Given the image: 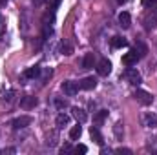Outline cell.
Instances as JSON below:
<instances>
[{
    "label": "cell",
    "mask_w": 157,
    "mask_h": 155,
    "mask_svg": "<svg viewBox=\"0 0 157 155\" xmlns=\"http://www.w3.org/2000/svg\"><path fill=\"white\" fill-rule=\"evenodd\" d=\"M133 97H135V100H137L139 104H143V106H150V104L154 102V95H152L150 91H144V89H137V91L133 93Z\"/></svg>",
    "instance_id": "cell-1"
},
{
    "label": "cell",
    "mask_w": 157,
    "mask_h": 155,
    "mask_svg": "<svg viewBox=\"0 0 157 155\" xmlns=\"http://www.w3.org/2000/svg\"><path fill=\"white\" fill-rule=\"evenodd\" d=\"M124 78H126L130 84H133V86H139V84L143 82V77H141V73H139L137 70L130 68V66H128V70L124 71Z\"/></svg>",
    "instance_id": "cell-2"
},
{
    "label": "cell",
    "mask_w": 157,
    "mask_h": 155,
    "mask_svg": "<svg viewBox=\"0 0 157 155\" xmlns=\"http://www.w3.org/2000/svg\"><path fill=\"white\" fill-rule=\"evenodd\" d=\"M97 73H99L101 77L110 75V73H112V62H110L108 59H101V60L97 62Z\"/></svg>",
    "instance_id": "cell-3"
},
{
    "label": "cell",
    "mask_w": 157,
    "mask_h": 155,
    "mask_svg": "<svg viewBox=\"0 0 157 155\" xmlns=\"http://www.w3.org/2000/svg\"><path fill=\"white\" fill-rule=\"evenodd\" d=\"M62 91L68 95V97H73V95H77V91H78V86L77 82H73V80H66V82H62Z\"/></svg>",
    "instance_id": "cell-4"
},
{
    "label": "cell",
    "mask_w": 157,
    "mask_h": 155,
    "mask_svg": "<svg viewBox=\"0 0 157 155\" xmlns=\"http://www.w3.org/2000/svg\"><path fill=\"white\" fill-rule=\"evenodd\" d=\"M29 124H31V117H28V115L17 117V119L13 120V128H15V130H24V128H28Z\"/></svg>",
    "instance_id": "cell-5"
},
{
    "label": "cell",
    "mask_w": 157,
    "mask_h": 155,
    "mask_svg": "<svg viewBox=\"0 0 157 155\" xmlns=\"http://www.w3.org/2000/svg\"><path fill=\"white\" fill-rule=\"evenodd\" d=\"M39 104V100H37V97H33V95H26V97H22V100H20V108H24V110H31V108H35Z\"/></svg>",
    "instance_id": "cell-6"
},
{
    "label": "cell",
    "mask_w": 157,
    "mask_h": 155,
    "mask_svg": "<svg viewBox=\"0 0 157 155\" xmlns=\"http://www.w3.org/2000/svg\"><path fill=\"white\" fill-rule=\"evenodd\" d=\"M143 126H146V128H150V130H154L157 128V115L155 113H144L143 115Z\"/></svg>",
    "instance_id": "cell-7"
},
{
    "label": "cell",
    "mask_w": 157,
    "mask_h": 155,
    "mask_svg": "<svg viewBox=\"0 0 157 155\" xmlns=\"http://www.w3.org/2000/svg\"><path fill=\"white\" fill-rule=\"evenodd\" d=\"M137 60H139V55H137L135 49H130V51L122 57V64H124V66H133Z\"/></svg>",
    "instance_id": "cell-8"
},
{
    "label": "cell",
    "mask_w": 157,
    "mask_h": 155,
    "mask_svg": "<svg viewBox=\"0 0 157 155\" xmlns=\"http://www.w3.org/2000/svg\"><path fill=\"white\" fill-rule=\"evenodd\" d=\"M71 115L75 117V120L80 122V124L88 120V113H86V110H82V108H78V106H73V108H71Z\"/></svg>",
    "instance_id": "cell-9"
},
{
    "label": "cell",
    "mask_w": 157,
    "mask_h": 155,
    "mask_svg": "<svg viewBox=\"0 0 157 155\" xmlns=\"http://www.w3.org/2000/svg\"><path fill=\"white\" fill-rule=\"evenodd\" d=\"M108 119V110H99L95 115H93V124L99 128V126H102L104 124V120Z\"/></svg>",
    "instance_id": "cell-10"
},
{
    "label": "cell",
    "mask_w": 157,
    "mask_h": 155,
    "mask_svg": "<svg viewBox=\"0 0 157 155\" xmlns=\"http://www.w3.org/2000/svg\"><path fill=\"white\" fill-rule=\"evenodd\" d=\"M80 89H93L95 86H97V78L95 77H86V78H82L80 80Z\"/></svg>",
    "instance_id": "cell-11"
},
{
    "label": "cell",
    "mask_w": 157,
    "mask_h": 155,
    "mask_svg": "<svg viewBox=\"0 0 157 155\" xmlns=\"http://www.w3.org/2000/svg\"><path fill=\"white\" fill-rule=\"evenodd\" d=\"M90 135H91V139H93V142H95V144H99V146H102V144H104V139H102V135H101V131H99V128H97V126H91Z\"/></svg>",
    "instance_id": "cell-12"
},
{
    "label": "cell",
    "mask_w": 157,
    "mask_h": 155,
    "mask_svg": "<svg viewBox=\"0 0 157 155\" xmlns=\"http://www.w3.org/2000/svg\"><path fill=\"white\" fill-rule=\"evenodd\" d=\"M95 64V53H86V57L82 59V68L84 70H91Z\"/></svg>",
    "instance_id": "cell-13"
},
{
    "label": "cell",
    "mask_w": 157,
    "mask_h": 155,
    "mask_svg": "<svg viewBox=\"0 0 157 155\" xmlns=\"http://www.w3.org/2000/svg\"><path fill=\"white\" fill-rule=\"evenodd\" d=\"M119 24H121L124 29H128V28H130V24H132V17H130V13L122 11V13L119 15Z\"/></svg>",
    "instance_id": "cell-14"
},
{
    "label": "cell",
    "mask_w": 157,
    "mask_h": 155,
    "mask_svg": "<svg viewBox=\"0 0 157 155\" xmlns=\"http://www.w3.org/2000/svg\"><path fill=\"white\" fill-rule=\"evenodd\" d=\"M40 70L39 66H31V68H28L26 71H24V78H37L40 75Z\"/></svg>",
    "instance_id": "cell-15"
},
{
    "label": "cell",
    "mask_w": 157,
    "mask_h": 155,
    "mask_svg": "<svg viewBox=\"0 0 157 155\" xmlns=\"http://www.w3.org/2000/svg\"><path fill=\"white\" fill-rule=\"evenodd\" d=\"M55 124H57V128H64V126H68V124H70V115H66V113H59L57 119H55Z\"/></svg>",
    "instance_id": "cell-16"
},
{
    "label": "cell",
    "mask_w": 157,
    "mask_h": 155,
    "mask_svg": "<svg viewBox=\"0 0 157 155\" xmlns=\"http://www.w3.org/2000/svg\"><path fill=\"white\" fill-rule=\"evenodd\" d=\"M80 135H82V126H80V122H77V126H73L70 130V139L71 141H78Z\"/></svg>",
    "instance_id": "cell-17"
},
{
    "label": "cell",
    "mask_w": 157,
    "mask_h": 155,
    "mask_svg": "<svg viewBox=\"0 0 157 155\" xmlns=\"http://www.w3.org/2000/svg\"><path fill=\"white\" fill-rule=\"evenodd\" d=\"M128 46V40L124 39V37H113L112 39V47H126Z\"/></svg>",
    "instance_id": "cell-18"
},
{
    "label": "cell",
    "mask_w": 157,
    "mask_h": 155,
    "mask_svg": "<svg viewBox=\"0 0 157 155\" xmlns=\"http://www.w3.org/2000/svg\"><path fill=\"white\" fill-rule=\"evenodd\" d=\"M60 53H62V55H71V53H73V47H71V44L64 40V42L60 44Z\"/></svg>",
    "instance_id": "cell-19"
},
{
    "label": "cell",
    "mask_w": 157,
    "mask_h": 155,
    "mask_svg": "<svg viewBox=\"0 0 157 155\" xmlns=\"http://www.w3.org/2000/svg\"><path fill=\"white\" fill-rule=\"evenodd\" d=\"M113 133H115V137H117L119 141L122 139V135H124V126H122V122H117V124L113 126Z\"/></svg>",
    "instance_id": "cell-20"
},
{
    "label": "cell",
    "mask_w": 157,
    "mask_h": 155,
    "mask_svg": "<svg viewBox=\"0 0 157 155\" xmlns=\"http://www.w3.org/2000/svg\"><path fill=\"white\" fill-rule=\"evenodd\" d=\"M55 22V9H51V13H46L44 15V18H42V24H53Z\"/></svg>",
    "instance_id": "cell-21"
},
{
    "label": "cell",
    "mask_w": 157,
    "mask_h": 155,
    "mask_svg": "<svg viewBox=\"0 0 157 155\" xmlns=\"http://www.w3.org/2000/svg\"><path fill=\"white\" fill-rule=\"evenodd\" d=\"M135 51H137V55H139V59H143L146 53H148V49H146V46L143 44V42H137V46H135Z\"/></svg>",
    "instance_id": "cell-22"
},
{
    "label": "cell",
    "mask_w": 157,
    "mask_h": 155,
    "mask_svg": "<svg viewBox=\"0 0 157 155\" xmlns=\"http://www.w3.org/2000/svg\"><path fill=\"white\" fill-rule=\"evenodd\" d=\"M46 144H48V146H55V144H57V131H51V133L48 135Z\"/></svg>",
    "instance_id": "cell-23"
},
{
    "label": "cell",
    "mask_w": 157,
    "mask_h": 155,
    "mask_svg": "<svg viewBox=\"0 0 157 155\" xmlns=\"http://www.w3.org/2000/svg\"><path fill=\"white\" fill-rule=\"evenodd\" d=\"M51 77H53V70H51V68L44 70V75H42V82L46 84V80H48V78H51Z\"/></svg>",
    "instance_id": "cell-24"
},
{
    "label": "cell",
    "mask_w": 157,
    "mask_h": 155,
    "mask_svg": "<svg viewBox=\"0 0 157 155\" xmlns=\"http://www.w3.org/2000/svg\"><path fill=\"white\" fill-rule=\"evenodd\" d=\"M55 106H57L59 110H64V108H68V102L62 100V99H55Z\"/></svg>",
    "instance_id": "cell-25"
},
{
    "label": "cell",
    "mask_w": 157,
    "mask_h": 155,
    "mask_svg": "<svg viewBox=\"0 0 157 155\" xmlns=\"http://www.w3.org/2000/svg\"><path fill=\"white\" fill-rule=\"evenodd\" d=\"M73 152H75V153H86V152H88V148H86L84 144H77V146L73 148Z\"/></svg>",
    "instance_id": "cell-26"
},
{
    "label": "cell",
    "mask_w": 157,
    "mask_h": 155,
    "mask_svg": "<svg viewBox=\"0 0 157 155\" xmlns=\"http://www.w3.org/2000/svg\"><path fill=\"white\" fill-rule=\"evenodd\" d=\"M13 95H15V91H13V89H9V91L4 95V100H6V102H11V100H13Z\"/></svg>",
    "instance_id": "cell-27"
},
{
    "label": "cell",
    "mask_w": 157,
    "mask_h": 155,
    "mask_svg": "<svg viewBox=\"0 0 157 155\" xmlns=\"http://www.w3.org/2000/svg\"><path fill=\"white\" fill-rule=\"evenodd\" d=\"M71 152V144H64L62 148H60V153L64 155V153H70Z\"/></svg>",
    "instance_id": "cell-28"
},
{
    "label": "cell",
    "mask_w": 157,
    "mask_h": 155,
    "mask_svg": "<svg viewBox=\"0 0 157 155\" xmlns=\"http://www.w3.org/2000/svg\"><path fill=\"white\" fill-rule=\"evenodd\" d=\"M115 153H124V155H130L132 153V150H128V148H117V150H115Z\"/></svg>",
    "instance_id": "cell-29"
},
{
    "label": "cell",
    "mask_w": 157,
    "mask_h": 155,
    "mask_svg": "<svg viewBox=\"0 0 157 155\" xmlns=\"http://www.w3.org/2000/svg\"><path fill=\"white\" fill-rule=\"evenodd\" d=\"M155 0H143V6H154Z\"/></svg>",
    "instance_id": "cell-30"
},
{
    "label": "cell",
    "mask_w": 157,
    "mask_h": 155,
    "mask_svg": "<svg viewBox=\"0 0 157 155\" xmlns=\"http://www.w3.org/2000/svg\"><path fill=\"white\" fill-rule=\"evenodd\" d=\"M112 152H113V150H110V148H102V150H101V153H102V155H106V153H112Z\"/></svg>",
    "instance_id": "cell-31"
},
{
    "label": "cell",
    "mask_w": 157,
    "mask_h": 155,
    "mask_svg": "<svg viewBox=\"0 0 157 155\" xmlns=\"http://www.w3.org/2000/svg\"><path fill=\"white\" fill-rule=\"evenodd\" d=\"M115 2H117V4H121V6H122V4H124L126 0H115Z\"/></svg>",
    "instance_id": "cell-32"
},
{
    "label": "cell",
    "mask_w": 157,
    "mask_h": 155,
    "mask_svg": "<svg viewBox=\"0 0 157 155\" xmlns=\"http://www.w3.org/2000/svg\"><path fill=\"white\" fill-rule=\"evenodd\" d=\"M6 4V0H0V6H4Z\"/></svg>",
    "instance_id": "cell-33"
},
{
    "label": "cell",
    "mask_w": 157,
    "mask_h": 155,
    "mask_svg": "<svg viewBox=\"0 0 157 155\" xmlns=\"http://www.w3.org/2000/svg\"><path fill=\"white\" fill-rule=\"evenodd\" d=\"M0 24H2V15H0Z\"/></svg>",
    "instance_id": "cell-34"
}]
</instances>
